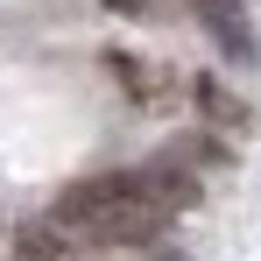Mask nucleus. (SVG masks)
<instances>
[{
  "label": "nucleus",
  "instance_id": "f257e3e1",
  "mask_svg": "<svg viewBox=\"0 0 261 261\" xmlns=\"http://www.w3.org/2000/svg\"><path fill=\"white\" fill-rule=\"evenodd\" d=\"M184 198H191V191H184V184H163V176H99V184H78V191L57 205V226L99 233V240H141V233H155Z\"/></svg>",
  "mask_w": 261,
  "mask_h": 261
},
{
  "label": "nucleus",
  "instance_id": "f03ea898",
  "mask_svg": "<svg viewBox=\"0 0 261 261\" xmlns=\"http://www.w3.org/2000/svg\"><path fill=\"white\" fill-rule=\"evenodd\" d=\"M191 14L205 21V36H212L233 64H254V29H247V7H240V0H191Z\"/></svg>",
  "mask_w": 261,
  "mask_h": 261
}]
</instances>
